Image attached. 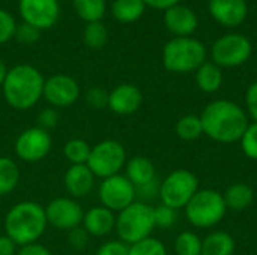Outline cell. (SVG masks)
Listing matches in <instances>:
<instances>
[{
	"label": "cell",
	"instance_id": "obj_1",
	"mask_svg": "<svg viewBox=\"0 0 257 255\" xmlns=\"http://www.w3.org/2000/svg\"><path fill=\"white\" fill-rule=\"evenodd\" d=\"M203 134L221 144H232L241 140L250 125L247 111L229 99L209 102L200 114Z\"/></svg>",
	"mask_w": 257,
	"mask_h": 255
},
{
	"label": "cell",
	"instance_id": "obj_2",
	"mask_svg": "<svg viewBox=\"0 0 257 255\" xmlns=\"http://www.w3.org/2000/svg\"><path fill=\"white\" fill-rule=\"evenodd\" d=\"M44 83V75L35 66L27 63L15 65L8 69L3 81V98L6 104L17 111L30 110L42 98Z\"/></svg>",
	"mask_w": 257,
	"mask_h": 255
},
{
	"label": "cell",
	"instance_id": "obj_3",
	"mask_svg": "<svg viewBox=\"0 0 257 255\" xmlns=\"http://www.w3.org/2000/svg\"><path fill=\"white\" fill-rule=\"evenodd\" d=\"M48 227L45 207L26 200L14 204L5 216V234L20 248L36 243Z\"/></svg>",
	"mask_w": 257,
	"mask_h": 255
},
{
	"label": "cell",
	"instance_id": "obj_4",
	"mask_svg": "<svg viewBox=\"0 0 257 255\" xmlns=\"http://www.w3.org/2000/svg\"><path fill=\"white\" fill-rule=\"evenodd\" d=\"M205 62L206 47L193 36L173 38L163 48V66L173 74L196 72Z\"/></svg>",
	"mask_w": 257,
	"mask_h": 255
},
{
	"label": "cell",
	"instance_id": "obj_5",
	"mask_svg": "<svg viewBox=\"0 0 257 255\" xmlns=\"http://www.w3.org/2000/svg\"><path fill=\"white\" fill-rule=\"evenodd\" d=\"M155 230L154 206L142 201H134L131 206L116 215L114 231L126 245H134L143 239L151 237Z\"/></svg>",
	"mask_w": 257,
	"mask_h": 255
},
{
	"label": "cell",
	"instance_id": "obj_6",
	"mask_svg": "<svg viewBox=\"0 0 257 255\" xmlns=\"http://www.w3.org/2000/svg\"><path fill=\"white\" fill-rule=\"evenodd\" d=\"M227 207L223 194L217 189H199L185 206V216L196 228H214L226 216Z\"/></svg>",
	"mask_w": 257,
	"mask_h": 255
},
{
	"label": "cell",
	"instance_id": "obj_7",
	"mask_svg": "<svg viewBox=\"0 0 257 255\" xmlns=\"http://www.w3.org/2000/svg\"><path fill=\"white\" fill-rule=\"evenodd\" d=\"M199 177L185 168H178L169 173L163 182H160V200L161 204L175 210L185 209L199 188Z\"/></svg>",
	"mask_w": 257,
	"mask_h": 255
},
{
	"label": "cell",
	"instance_id": "obj_8",
	"mask_svg": "<svg viewBox=\"0 0 257 255\" xmlns=\"http://www.w3.org/2000/svg\"><path fill=\"white\" fill-rule=\"evenodd\" d=\"M126 158L128 156L123 144L117 140L108 138L92 146L86 165L90 168L96 179L102 180L120 174L128 161Z\"/></svg>",
	"mask_w": 257,
	"mask_h": 255
},
{
	"label": "cell",
	"instance_id": "obj_9",
	"mask_svg": "<svg viewBox=\"0 0 257 255\" xmlns=\"http://www.w3.org/2000/svg\"><path fill=\"white\" fill-rule=\"evenodd\" d=\"M253 53L250 39L241 33H227L220 36L211 48L212 62L223 68H238L248 62Z\"/></svg>",
	"mask_w": 257,
	"mask_h": 255
},
{
	"label": "cell",
	"instance_id": "obj_10",
	"mask_svg": "<svg viewBox=\"0 0 257 255\" xmlns=\"http://www.w3.org/2000/svg\"><path fill=\"white\" fill-rule=\"evenodd\" d=\"M98 198L101 206L114 213H119L137 201L136 186L126 179L125 174L120 173L101 180L98 186Z\"/></svg>",
	"mask_w": 257,
	"mask_h": 255
},
{
	"label": "cell",
	"instance_id": "obj_11",
	"mask_svg": "<svg viewBox=\"0 0 257 255\" xmlns=\"http://www.w3.org/2000/svg\"><path fill=\"white\" fill-rule=\"evenodd\" d=\"M53 147V140L48 131L32 126L18 134L14 150L20 161L27 164H35L48 156Z\"/></svg>",
	"mask_w": 257,
	"mask_h": 255
},
{
	"label": "cell",
	"instance_id": "obj_12",
	"mask_svg": "<svg viewBox=\"0 0 257 255\" xmlns=\"http://www.w3.org/2000/svg\"><path fill=\"white\" fill-rule=\"evenodd\" d=\"M44 207L48 225L56 230L69 231L75 227H80L84 218L83 206L78 203V200L71 197L53 198Z\"/></svg>",
	"mask_w": 257,
	"mask_h": 255
},
{
	"label": "cell",
	"instance_id": "obj_13",
	"mask_svg": "<svg viewBox=\"0 0 257 255\" xmlns=\"http://www.w3.org/2000/svg\"><path fill=\"white\" fill-rule=\"evenodd\" d=\"M80 84L68 74H54L44 83L42 98L56 110L66 108L75 104L80 98Z\"/></svg>",
	"mask_w": 257,
	"mask_h": 255
},
{
	"label": "cell",
	"instance_id": "obj_14",
	"mask_svg": "<svg viewBox=\"0 0 257 255\" xmlns=\"http://www.w3.org/2000/svg\"><path fill=\"white\" fill-rule=\"evenodd\" d=\"M18 12L23 23L47 30L57 23L60 5L59 0H18Z\"/></svg>",
	"mask_w": 257,
	"mask_h": 255
},
{
	"label": "cell",
	"instance_id": "obj_15",
	"mask_svg": "<svg viewBox=\"0 0 257 255\" xmlns=\"http://www.w3.org/2000/svg\"><path fill=\"white\" fill-rule=\"evenodd\" d=\"M143 105L142 90L131 83H122L108 92V110L117 116L136 114Z\"/></svg>",
	"mask_w": 257,
	"mask_h": 255
},
{
	"label": "cell",
	"instance_id": "obj_16",
	"mask_svg": "<svg viewBox=\"0 0 257 255\" xmlns=\"http://www.w3.org/2000/svg\"><path fill=\"white\" fill-rule=\"evenodd\" d=\"M211 17L224 27L241 26L248 15L247 0H209Z\"/></svg>",
	"mask_w": 257,
	"mask_h": 255
},
{
	"label": "cell",
	"instance_id": "obj_17",
	"mask_svg": "<svg viewBox=\"0 0 257 255\" xmlns=\"http://www.w3.org/2000/svg\"><path fill=\"white\" fill-rule=\"evenodd\" d=\"M164 24L175 38H187L197 30L199 20L191 8L178 3L164 11Z\"/></svg>",
	"mask_w": 257,
	"mask_h": 255
},
{
	"label": "cell",
	"instance_id": "obj_18",
	"mask_svg": "<svg viewBox=\"0 0 257 255\" xmlns=\"http://www.w3.org/2000/svg\"><path fill=\"white\" fill-rule=\"evenodd\" d=\"M95 180L96 177L86 164L69 165L63 176L65 191L68 192V197L75 200L87 197L95 188Z\"/></svg>",
	"mask_w": 257,
	"mask_h": 255
},
{
	"label": "cell",
	"instance_id": "obj_19",
	"mask_svg": "<svg viewBox=\"0 0 257 255\" xmlns=\"http://www.w3.org/2000/svg\"><path fill=\"white\" fill-rule=\"evenodd\" d=\"M81 227L90 237H105L116 228V213L104 206H95L84 212Z\"/></svg>",
	"mask_w": 257,
	"mask_h": 255
},
{
	"label": "cell",
	"instance_id": "obj_20",
	"mask_svg": "<svg viewBox=\"0 0 257 255\" xmlns=\"http://www.w3.org/2000/svg\"><path fill=\"white\" fill-rule=\"evenodd\" d=\"M125 176L136 186H143L157 179V170L154 162L142 155L133 156L125 164Z\"/></svg>",
	"mask_w": 257,
	"mask_h": 255
},
{
	"label": "cell",
	"instance_id": "obj_21",
	"mask_svg": "<svg viewBox=\"0 0 257 255\" xmlns=\"http://www.w3.org/2000/svg\"><path fill=\"white\" fill-rule=\"evenodd\" d=\"M227 210L242 212L247 210L254 201V191L250 185L244 182L232 183L223 194Z\"/></svg>",
	"mask_w": 257,
	"mask_h": 255
},
{
	"label": "cell",
	"instance_id": "obj_22",
	"mask_svg": "<svg viewBox=\"0 0 257 255\" xmlns=\"http://www.w3.org/2000/svg\"><path fill=\"white\" fill-rule=\"evenodd\" d=\"M235 249L236 242L233 236L223 230L211 231L202 239V255H233Z\"/></svg>",
	"mask_w": 257,
	"mask_h": 255
},
{
	"label": "cell",
	"instance_id": "obj_23",
	"mask_svg": "<svg viewBox=\"0 0 257 255\" xmlns=\"http://www.w3.org/2000/svg\"><path fill=\"white\" fill-rule=\"evenodd\" d=\"M224 81L223 69L214 62H205L196 71V84L203 93H215L221 89Z\"/></svg>",
	"mask_w": 257,
	"mask_h": 255
},
{
	"label": "cell",
	"instance_id": "obj_24",
	"mask_svg": "<svg viewBox=\"0 0 257 255\" xmlns=\"http://www.w3.org/2000/svg\"><path fill=\"white\" fill-rule=\"evenodd\" d=\"M145 9L146 5L143 0H114L111 3L110 12L116 21L122 24H131L142 18Z\"/></svg>",
	"mask_w": 257,
	"mask_h": 255
},
{
	"label": "cell",
	"instance_id": "obj_25",
	"mask_svg": "<svg viewBox=\"0 0 257 255\" xmlns=\"http://www.w3.org/2000/svg\"><path fill=\"white\" fill-rule=\"evenodd\" d=\"M20 167L9 156H0V197L15 191L20 183Z\"/></svg>",
	"mask_w": 257,
	"mask_h": 255
},
{
	"label": "cell",
	"instance_id": "obj_26",
	"mask_svg": "<svg viewBox=\"0 0 257 255\" xmlns=\"http://www.w3.org/2000/svg\"><path fill=\"white\" fill-rule=\"evenodd\" d=\"M75 14L86 23L101 21L107 12L105 0H72Z\"/></svg>",
	"mask_w": 257,
	"mask_h": 255
},
{
	"label": "cell",
	"instance_id": "obj_27",
	"mask_svg": "<svg viewBox=\"0 0 257 255\" xmlns=\"http://www.w3.org/2000/svg\"><path fill=\"white\" fill-rule=\"evenodd\" d=\"M175 132L184 141H196V140H199L200 137L205 135L200 116L185 114V116L179 117L176 125H175Z\"/></svg>",
	"mask_w": 257,
	"mask_h": 255
},
{
	"label": "cell",
	"instance_id": "obj_28",
	"mask_svg": "<svg viewBox=\"0 0 257 255\" xmlns=\"http://www.w3.org/2000/svg\"><path fill=\"white\" fill-rule=\"evenodd\" d=\"M92 146L83 138H71L63 144V156L71 165L86 164L90 155Z\"/></svg>",
	"mask_w": 257,
	"mask_h": 255
},
{
	"label": "cell",
	"instance_id": "obj_29",
	"mask_svg": "<svg viewBox=\"0 0 257 255\" xmlns=\"http://www.w3.org/2000/svg\"><path fill=\"white\" fill-rule=\"evenodd\" d=\"M108 41V30L102 21L86 23L83 29V42L92 50H101Z\"/></svg>",
	"mask_w": 257,
	"mask_h": 255
},
{
	"label": "cell",
	"instance_id": "obj_30",
	"mask_svg": "<svg viewBox=\"0 0 257 255\" xmlns=\"http://www.w3.org/2000/svg\"><path fill=\"white\" fill-rule=\"evenodd\" d=\"M176 255H202V239L194 231H182L175 240Z\"/></svg>",
	"mask_w": 257,
	"mask_h": 255
},
{
	"label": "cell",
	"instance_id": "obj_31",
	"mask_svg": "<svg viewBox=\"0 0 257 255\" xmlns=\"http://www.w3.org/2000/svg\"><path fill=\"white\" fill-rule=\"evenodd\" d=\"M128 255H167V248L160 239L151 236L134 245H130Z\"/></svg>",
	"mask_w": 257,
	"mask_h": 255
},
{
	"label": "cell",
	"instance_id": "obj_32",
	"mask_svg": "<svg viewBox=\"0 0 257 255\" xmlns=\"http://www.w3.org/2000/svg\"><path fill=\"white\" fill-rule=\"evenodd\" d=\"M241 150L242 153L251 159V161H257V123H250L248 128L245 129V132L242 134L241 140Z\"/></svg>",
	"mask_w": 257,
	"mask_h": 255
},
{
	"label": "cell",
	"instance_id": "obj_33",
	"mask_svg": "<svg viewBox=\"0 0 257 255\" xmlns=\"http://www.w3.org/2000/svg\"><path fill=\"white\" fill-rule=\"evenodd\" d=\"M84 101L92 110L108 108V90L99 86H92L84 93Z\"/></svg>",
	"mask_w": 257,
	"mask_h": 255
},
{
	"label": "cell",
	"instance_id": "obj_34",
	"mask_svg": "<svg viewBox=\"0 0 257 255\" xmlns=\"http://www.w3.org/2000/svg\"><path fill=\"white\" fill-rule=\"evenodd\" d=\"M154 218H155V227L170 228L178 221V210H175L169 206L160 204V206L154 207Z\"/></svg>",
	"mask_w": 257,
	"mask_h": 255
},
{
	"label": "cell",
	"instance_id": "obj_35",
	"mask_svg": "<svg viewBox=\"0 0 257 255\" xmlns=\"http://www.w3.org/2000/svg\"><path fill=\"white\" fill-rule=\"evenodd\" d=\"M15 29H17V23L12 14L0 8V45L14 39Z\"/></svg>",
	"mask_w": 257,
	"mask_h": 255
},
{
	"label": "cell",
	"instance_id": "obj_36",
	"mask_svg": "<svg viewBox=\"0 0 257 255\" xmlns=\"http://www.w3.org/2000/svg\"><path fill=\"white\" fill-rule=\"evenodd\" d=\"M41 38V30L27 24V23H21V24H17V29H15V36L14 39H17L20 44L23 45H32L35 44L36 41H39Z\"/></svg>",
	"mask_w": 257,
	"mask_h": 255
},
{
	"label": "cell",
	"instance_id": "obj_37",
	"mask_svg": "<svg viewBox=\"0 0 257 255\" xmlns=\"http://www.w3.org/2000/svg\"><path fill=\"white\" fill-rule=\"evenodd\" d=\"M59 119H60L59 111L56 108H53V107H47V108H42L39 111V114H38V125L36 126H39V128H42V129L50 132L51 129H54L59 125Z\"/></svg>",
	"mask_w": 257,
	"mask_h": 255
},
{
	"label": "cell",
	"instance_id": "obj_38",
	"mask_svg": "<svg viewBox=\"0 0 257 255\" xmlns=\"http://www.w3.org/2000/svg\"><path fill=\"white\" fill-rule=\"evenodd\" d=\"M157 197H160V182H158V179H155L151 183H146L143 186L136 188V198H137V201L149 204V201L155 200Z\"/></svg>",
	"mask_w": 257,
	"mask_h": 255
},
{
	"label": "cell",
	"instance_id": "obj_39",
	"mask_svg": "<svg viewBox=\"0 0 257 255\" xmlns=\"http://www.w3.org/2000/svg\"><path fill=\"white\" fill-rule=\"evenodd\" d=\"M89 239H90V236L81 225L68 231V243L72 249H77V251L84 249L89 243Z\"/></svg>",
	"mask_w": 257,
	"mask_h": 255
},
{
	"label": "cell",
	"instance_id": "obj_40",
	"mask_svg": "<svg viewBox=\"0 0 257 255\" xmlns=\"http://www.w3.org/2000/svg\"><path fill=\"white\" fill-rule=\"evenodd\" d=\"M128 252L130 245L123 243L122 240H108L98 248L96 255H128Z\"/></svg>",
	"mask_w": 257,
	"mask_h": 255
},
{
	"label": "cell",
	"instance_id": "obj_41",
	"mask_svg": "<svg viewBox=\"0 0 257 255\" xmlns=\"http://www.w3.org/2000/svg\"><path fill=\"white\" fill-rule=\"evenodd\" d=\"M245 111L248 119L257 123V81L251 83L245 92Z\"/></svg>",
	"mask_w": 257,
	"mask_h": 255
},
{
	"label": "cell",
	"instance_id": "obj_42",
	"mask_svg": "<svg viewBox=\"0 0 257 255\" xmlns=\"http://www.w3.org/2000/svg\"><path fill=\"white\" fill-rule=\"evenodd\" d=\"M17 255H53V252L47 246L36 242V243L20 246L18 251H17Z\"/></svg>",
	"mask_w": 257,
	"mask_h": 255
},
{
	"label": "cell",
	"instance_id": "obj_43",
	"mask_svg": "<svg viewBox=\"0 0 257 255\" xmlns=\"http://www.w3.org/2000/svg\"><path fill=\"white\" fill-rule=\"evenodd\" d=\"M18 246L6 236L0 234V255H17Z\"/></svg>",
	"mask_w": 257,
	"mask_h": 255
},
{
	"label": "cell",
	"instance_id": "obj_44",
	"mask_svg": "<svg viewBox=\"0 0 257 255\" xmlns=\"http://www.w3.org/2000/svg\"><path fill=\"white\" fill-rule=\"evenodd\" d=\"M146 6L157 9V11H167L169 8L178 5L181 0H143Z\"/></svg>",
	"mask_w": 257,
	"mask_h": 255
},
{
	"label": "cell",
	"instance_id": "obj_45",
	"mask_svg": "<svg viewBox=\"0 0 257 255\" xmlns=\"http://www.w3.org/2000/svg\"><path fill=\"white\" fill-rule=\"evenodd\" d=\"M6 74H8V66L5 65V62L0 59V87L3 86V81L6 78Z\"/></svg>",
	"mask_w": 257,
	"mask_h": 255
}]
</instances>
